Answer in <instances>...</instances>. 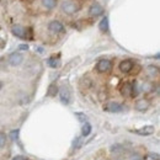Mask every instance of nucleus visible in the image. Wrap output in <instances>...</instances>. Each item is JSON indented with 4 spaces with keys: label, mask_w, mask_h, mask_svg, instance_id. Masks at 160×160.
<instances>
[{
    "label": "nucleus",
    "mask_w": 160,
    "mask_h": 160,
    "mask_svg": "<svg viewBox=\"0 0 160 160\" xmlns=\"http://www.w3.org/2000/svg\"><path fill=\"white\" fill-rule=\"evenodd\" d=\"M120 92L123 95V96H127V98H131L132 96V84L126 81L121 85L120 88Z\"/></svg>",
    "instance_id": "11"
},
{
    "label": "nucleus",
    "mask_w": 160,
    "mask_h": 160,
    "mask_svg": "<svg viewBox=\"0 0 160 160\" xmlns=\"http://www.w3.org/2000/svg\"><path fill=\"white\" fill-rule=\"evenodd\" d=\"M6 144V136L4 133H0V148H2Z\"/></svg>",
    "instance_id": "22"
},
{
    "label": "nucleus",
    "mask_w": 160,
    "mask_h": 160,
    "mask_svg": "<svg viewBox=\"0 0 160 160\" xmlns=\"http://www.w3.org/2000/svg\"><path fill=\"white\" fill-rule=\"evenodd\" d=\"M149 158H150L152 160H159L160 159V157L158 153H150V154H149Z\"/></svg>",
    "instance_id": "25"
},
{
    "label": "nucleus",
    "mask_w": 160,
    "mask_h": 160,
    "mask_svg": "<svg viewBox=\"0 0 160 160\" xmlns=\"http://www.w3.org/2000/svg\"><path fill=\"white\" fill-rule=\"evenodd\" d=\"M1 88H2V84H1V82H0V90H1Z\"/></svg>",
    "instance_id": "30"
},
{
    "label": "nucleus",
    "mask_w": 160,
    "mask_h": 160,
    "mask_svg": "<svg viewBox=\"0 0 160 160\" xmlns=\"http://www.w3.org/2000/svg\"><path fill=\"white\" fill-rule=\"evenodd\" d=\"M149 106H150L149 101L145 100V99H140V100H138L136 102L134 108H136L137 111H139V112H144V111H147V110L149 108Z\"/></svg>",
    "instance_id": "12"
},
{
    "label": "nucleus",
    "mask_w": 160,
    "mask_h": 160,
    "mask_svg": "<svg viewBox=\"0 0 160 160\" xmlns=\"http://www.w3.org/2000/svg\"><path fill=\"white\" fill-rule=\"evenodd\" d=\"M112 69V63L108 59H101L96 64V70L99 73H108Z\"/></svg>",
    "instance_id": "2"
},
{
    "label": "nucleus",
    "mask_w": 160,
    "mask_h": 160,
    "mask_svg": "<svg viewBox=\"0 0 160 160\" xmlns=\"http://www.w3.org/2000/svg\"><path fill=\"white\" fill-rule=\"evenodd\" d=\"M80 9V4L75 0H65L63 1L62 4V11L68 14V15H72V14H75L77 11H79Z\"/></svg>",
    "instance_id": "1"
},
{
    "label": "nucleus",
    "mask_w": 160,
    "mask_h": 160,
    "mask_svg": "<svg viewBox=\"0 0 160 160\" xmlns=\"http://www.w3.org/2000/svg\"><path fill=\"white\" fill-rule=\"evenodd\" d=\"M48 65H49L51 68H57V67L59 65V60L56 59V57H52V58L48 59Z\"/></svg>",
    "instance_id": "19"
},
{
    "label": "nucleus",
    "mask_w": 160,
    "mask_h": 160,
    "mask_svg": "<svg viewBox=\"0 0 160 160\" xmlns=\"http://www.w3.org/2000/svg\"><path fill=\"white\" fill-rule=\"evenodd\" d=\"M11 32H12L14 36L19 37V38H21V40H25V38L27 37V30H26L25 27L20 26V25H15V26H12Z\"/></svg>",
    "instance_id": "6"
},
{
    "label": "nucleus",
    "mask_w": 160,
    "mask_h": 160,
    "mask_svg": "<svg viewBox=\"0 0 160 160\" xmlns=\"http://www.w3.org/2000/svg\"><path fill=\"white\" fill-rule=\"evenodd\" d=\"M57 92H58V86H57L56 84L49 85L48 91H47V95H48L49 98H53V96H56V95H57Z\"/></svg>",
    "instance_id": "15"
},
{
    "label": "nucleus",
    "mask_w": 160,
    "mask_h": 160,
    "mask_svg": "<svg viewBox=\"0 0 160 160\" xmlns=\"http://www.w3.org/2000/svg\"><path fill=\"white\" fill-rule=\"evenodd\" d=\"M75 116L78 117V120H79L80 122H86V115H85V113H81V112H77V113H75Z\"/></svg>",
    "instance_id": "20"
},
{
    "label": "nucleus",
    "mask_w": 160,
    "mask_h": 160,
    "mask_svg": "<svg viewBox=\"0 0 160 160\" xmlns=\"http://www.w3.org/2000/svg\"><path fill=\"white\" fill-rule=\"evenodd\" d=\"M28 48V46L27 44H21L20 46V49H27Z\"/></svg>",
    "instance_id": "28"
},
{
    "label": "nucleus",
    "mask_w": 160,
    "mask_h": 160,
    "mask_svg": "<svg viewBox=\"0 0 160 160\" xmlns=\"http://www.w3.org/2000/svg\"><path fill=\"white\" fill-rule=\"evenodd\" d=\"M48 30H49L52 33H60V32L64 31V26H63V23H62L60 21L53 20L49 22V25H48Z\"/></svg>",
    "instance_id": "8"
},
{
    "label": "nucleus",
    "mask_w": 160,
    "mask_h": 160,
    "mask_svg": "<svg viewBox=\"0 0 160 160\" xmlns=\"http://www.w3.org/2000/svg\"><path fill=\"white\" fill-rule=\"evenodd\" d=\"M152 89H153V86H152L150 84H148V82H145V84L142 85V90H143V91H147V92H148V91H150Z\"/></svg>",
    "instance_id": "24"
},
{
    "label": "nucleus",
    "mask_w": 160,
    "mask_h": 160,
    "mask_svg": "<svg viewBox=\"0 0 160 160\" xmlns=\"http://www.w3.org/2000/svg\"><path fill=\"white\" fill-rule=\"evenodd\" d=\"M103 110L107 111V112H111V113H117V112L123 111V106L121 105L120 102H115V101H112V102L106 103V105L103 106Z\"/></svg>",
    "instance_id": "3"
},
{
    "label": "nucleus",
    "mask_w": 160,
    "mask_h": 160,
    "mask_svg": "<svg viewBox=\"0 0 160 160\" xmlns=\"http://www.w3.org/2000/svg\"><path fill=\"white\" fill-rule=\"evenodd\" d=\"M91 133V124L89 123V122H84V126H82V128H81V134L84 136V137H86V136H89Z\"/></svg>",
    "instance_id": "14"
},
{
    "label": "nucleus",
    "mask_w": 160,
    "mask_h": 160,
    "mask_svg": "<svg viewBox=\"0 0 160 160\" xmlns=\"http://www.w3.org/2000/svg\"><path fill=\"white\" fill-rule=\"evenodd\" d=\"M81 86L89 88V86H91V81L88 79V78H82V79H81Z\"/></svg>",
    "instance_id": "21"
},
{
    "label": "nucleus",
    "mask_w": 160,
    "mask_h": 160,
    "mask_svg": "<svg viewBox=\"0 0 160 160\" xmlns=\"http://www.w3.org/2000/svg\"><path fill=\"white\" fill-rule=\"evenodd\" d=\"M111 152H112L113 154H121V153L124 152V148H123L121 144H115V145L111 147Z\"/></svg>",
    "instance_id": "17"
},
{
    "label": "nucleus",
    "mask_w": 160,
    "mask_h": 160,
    "mask_svg": "<svg viewBox=\"0 0 160 160\" xmlns=\"http://www.w3.org/2000/svg\"><path fill=\"white\" fill-rule=\"evenodd\" d=\"M2 43H4V42H2V40H1V38H0V44H2Z\"/></svg>",
    "instance_id": "29"
},
{
    "label": "nucleus",
    "mask_w": 160,
    "mask_h": 160,
    "mask_svg": "<svg viewBox=\"0 0 160 160\" xmlns=\"http://www.w3.org/2000/svg\"><path fill=\"white\" fill-rule=\"evenodd\" d=\"M133 133L138 134V136H152L154 132H155V127L154 126H144L142 128H138V129H133L132 131Z\"/></svg>",
    "instance_id": "4"
},
{
    "label": "nucleus",
    "mask_w": 160,
    "mask_h": 160,
    "mask_svg": "<svg viewBox=\"0 0 160 160\" xmlns=\"http://www.w3.org/2000/svg\"><path fill=\"white\" fill-rule=\"evenodd\" d=\"M148 73H149V75H152V77H157V75L159 74V69H158V67H155V65H149V67H148Z\"/></svg>",
    "instance_id": "18"
},
{
    "label": "nucleus",
    "mask_w": 160,
    "mask_h": 160,
    "mask_svg": "<svg viewBox=\"0 0 160 160\" xmlns=\"http://www.w3.org/2000/svg\"><path fill=\"white\" fill-rule=\"evenodd\" d=\"M12 160H27V159H26L25 157H21V155H19V157H15Z\"/></svg>",
    "instance_id": "27"
},
{
    "label": "nucleus",
    "mask_w": 160,
    "mask_h": 160,
    "mask_svg": "<svg viewBox=\"0 0 160 160\" xmlns=\"http://www.w3.org/2000/svg\"><path fill=\"white\" fill-rule=\"evenodd\" d=\"M42 5L48 9V10H52L53 8H56L57 5V0H42Z\"/></svg>",
    "instance_id": "13"
},
{
    "label": "nucleus",
    "mask_w": 160,
    "mask_h": 160,
    "mask_svg": "<svg viewBox=\"0 0 160 160\" xmlns=\"http://www.w3.org/2000/svg\"><path fill=\"white\" fill-rule=\"evenodd\" d=\"M10 138L12 140H16L18 138H19V131L16 129V131H11L10 132Z\"/></svg>",
    "instance_id": "23"
},
{
    "label": "nucleus",
    "mask_w": 160,
    "mask_h": 160,
    "mask_svg": "<svg viewBox=\"0 0 160 160\" xmlns=\"http://www.w3.org/2000/svg\"><path fill=\"white\" fill-rule=\"evenodd\" d=\"M129 160H143V159L140 158L139 155H133V157H131V158H129Z\"/></svg>",
    "instance_id": "26"
},
{
    "label": "nucleus",
    "mask_w": 160,
    "mask_h": 160,
    "mask_svg": "<svg viewBox=\"0 0 160 160\" xmlns=\"http://www.w3.org/2000/svg\"><path fill=\"white\" fill-rule=\"evenodd\" d=\"M102 12H103V8L101 6L100 4H98V2H94V4L89 8V15L92 16V18L100 16Z\"/></svg>",
    "instance_id": "10"
},
{
    "label": "nucleus",
    "mask_w": 160,
    "mask_h": 160,
    "mask_svg": "<svg viewBox=\"0 0 160 160\" xmlns=\"http://www.w3.org/2000/svg\"><path fill=\"white\" fill-rule=\"evenodd\" d=\"M22 62H23V56H22L21 53L15 52V53H11V54L9 56V63H10V65H12V67L20 65Z\"/></svg>",
    "instance_id": "9"
},
{
    "label": "nucleus",
    "mask_w": 160,
    "mask_h": 160,
    "mask_svg": "<svg viewBox=\"0 0 160 160\" xmlns=\"http://www.w3.org/2000/svg\"><path fill=\"white\" fill-rule=\"evenodd\" d=\"M118 68H120V70L122 73L128 74V73H131V72L133 70L134 64H133V62L131 59H124L120 63V67H118Z\"/></svg>",
    "instance_id": "7"
},
{
    "label": "nucleus",
    "mask_w": 160,
    "mask_h": 160,
    "mask_svg": "<svg viewBox=\"0 0 160 160\" xmlns=\"http://www.w3.org/2000/svg\"><path fill=\"white\" fill-rule=\"evenodd\" d=\"M99 27H100V30L102 32H107V31H108V19H107V18H103V19L101 20Z\"/></svg>",
    "instance_id": "16"
},
{
    "label": "nucleus",
    "mask_w": 160,
    "mask_h": 160,
    "mask_svg": "<svg viewBox=\"0 0 160 160\" xmlns=\"http://www.w3.org/2000/svg\"><path fill=\"white\" fill-rule=\"evenodd\" d=\"M59 96H60V101H62L63 103L68 105V103L70 102V98H72V95H70V90H69V88H68V86L63 85V86L60 88L59 89Z\"/></svg>",
    "instance_id": "5"
}]
</instances>
